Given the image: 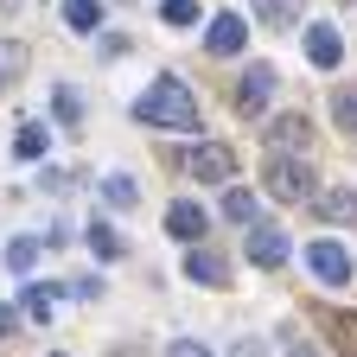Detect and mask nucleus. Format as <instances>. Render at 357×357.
Returning a JSON list of instances; mask_svg holds the SVG:
<instances>
[{
    "instance_id": "nucleus-10",
    "label": "nucleus",
    "mask_w": 357,
    "mask_h": 357,
    "mask_svg": "<svg viewBox=\"0 0 357 357\" xmlns=\"http://www.w3.org/2000/svg\"><path fill=\"white\" fill-rule=\"evenodd\" d=\"M306 58L319 64V70H338V58H344V38H338L332 26H306Z\"/></svg>"
},
{
    "instance_id": "nucleus-28",
    "label": "nucleus",
    "mask_w": 357,
    "mask_h": 357,
    "mask_svg": "<svg viewBox=\"0 0 357 357\" xmlns=\"http://www.w3.org/2000/svg\"><path fill=\"white\" fill-rule=\"evenodd\" d=\"M236 357H261V338H243V344H236Z\"/></svg>"
},
{
    "instance_id": "nucleus-3",
    "label": "nucleus",
    "mask_w": 357,
    "mask_h": 357,
    "mask_svg": "<svg viewBox=\"0 0 357 357\" xmlns=\"http://www.w3.org/2000/svg\"><path fill=\"white\" fill-rule=\"evenodd\" d=\"M306 268L319 275L326 287H344L351 275H357V255L344 249V243H332V236H319V243H306Z\"/></svg>"
},
{
    "instance_id": "nucleus-26",
    "label": "nucleus",
    "mask_w": 357,
    "mask_h": 357,
    "mask_svg": "<svg viewBox=\"0 0 357 357\" xmlns=\"http://www.w3.org/2000/svg\"><path fill=\"white\" fill-rule=\"evenodd\" d=\"M45 192H77V172H45Z\"/></svg>"
},
{
    "instance_id": "nucleus-4",
    "label": "nucleus",
    "mask_w": 357,
    "mask_h": 357,
    "mask_svg": "<svg viewBox=\"0 0 357 357\" xmlns=\"http://www.w3.org/2000/svg\"><path fill=\"white\" fill-rule=\"evenodd\" d=\"M192 178H198V185H230V178H236V153L223 141H204L192 153Z\"/></svg>"
},
{
    "instance_id": "nucleus-7",
    "label": "nucleus",
    "mask_w": 357,
    "mask_h": 357,
    "mask_svg": "<svg viewBox=\"0 0 357 357\" xmlns=\"http://www.w3.org/2000/svg\"><path fill=\"white\" fill-rule=\"evenodd\" d=\"M243 255H249L255 268H281V261H287V236L275 230V223H255L249 243H243Z\"/></svg>"
},
{
    "instance_id": "nucleus-11",
    "label": "nucleus",
    "mask_w": 357,
    "mask_h": 357,
    "mask_svg": "<svg viewBox=\"0 0 357 357\" xmlns=\"http://www.w3.org/2000/svg\"><path fill=\"white\" fill-rule=\"evenodd\" d=\"M166 230H172L178 243H204V230H211V217H204L198 204H172V211H166Z\"/></svg>"
},
{
    "instance_id": "nucleus-2",
    "label": "nucleus",
    "mask_w": 357,
    "mask_h": 357,
    "mask_svg": "<svg viewBox=\"0 0 357 357\" xmlns=\"http://www.w3.org/2000/svg\"><path fill=\"white\" fill-rule=\"evenodd\" d=\"M268 192H275L281 204H312V192H319V178H312V166L306 160H294V153H268Z\"/></svg>"
},
{
    "instance_id": "nucleus-8",
    "label": "nucleus",
    "mask_w": 357,
    "mask_h": 357,
    "mask_svg": "<svg viewBox=\"0 0 357 357\" xmlns=\"http://www.w3.org/2000/svg\"><path fill=\"white\" fill-rule=\"evenodd\" d=\"M243 38H249V26H243L236 13H217L211 32H204V52H211V58H236V52H243Z\"/></svg>"
},
{
    "instance_id": "nucleus-13",
    "label": "nucleus",
    "mask_w": 357,
    "mask_h": 357,
    "mask_svg": "<svg viewBox=\"0 0 357 357\" xmlns=\"http://www.w3.org/2000/svg\"><path fill=\"white\" fill-rule=\"evenodd\" d=\"M326 332H332V344H338L344 357H357V312H332V306H326Z\"/></svg>"
},
{
    "instance_id": "nucleus-1",
    "label": "nucleus",
    "mask_w": 357,
    "mask_h": 357,
    "mask_svg": "<svg viewBox=\"0 0 357 357\" xmlns=\"http://www.w3.org/2000/svg\"><path fill=\"white\" fill-rule=\"evenodd\" d=\"M134 115H141L147 128H198L204 121V109H198V96H192V89L185 83H178V77H160L153 89H147V96L141 102H134Z\"/></svg>"
},
{
    "instance_id": "nucleus-23",
    "label": "nucleus",
    "mask_w": 357,
    "mask_h": 357,
    "mask_svg": "<svg viewBox=\"0 0 357 357\" xmlns=\"http://www.w3.org/2000/svg\"><path fill=\"white\" fill-rule=\"evenodd\" d=\"M52 306H58V287H26V312L32 319H52Z\"/></svg>"
},
{
    "instance_id": "nucleus-12",
    "label": "nucleus",
    "mask_w": 357,
    "mask_h": 357,
    "mask_svg": "<svg viewBox=\"0 0 357 357\" xmlns=\"http://www.w3.org/2000/svg\"><path fill=\"white\" fill-rule=\"evenodd\" d=\"M319 217H326V223H351V230H357V192H351V185H338V192H326V204H319Z\"/></svg>"
},
{
    "instance_id": "nucleus-25",
    "label": "nucleus",
    "mask_w": 357,
    "mask_h": 357,
    "mask_svg": "<svg viewBox=\"0 0 357 357\" xmlns=\"http://www.w3.org/2000/svg\"><path fill=\"white\" fill-rule=\"evenodd\" d=\"M166 26H198V0H166Z\"/></svg>"
},
{
    "instance_id": "nucleus-24",
    "label": "nucleus",
    "mask_w": 357,
    "mask_h": 357,
    "mask_svg": "<svg viewBox=\"0 0 357 357\" xmlns=\"http://www.w3.org/2000/svg\"><path fill=\"white\" fill-rule=\"evenodd\" d=\"M26 70V45H0V83H13Z\"/></svg>"
},
{
    "instance_id": "nucleus-17",
    "label": "nucleus",
    "mask_w": 357,
    "mask_h": 357,
    "mask_svg": "<svg viewBox=\"0 0 357 357\" xmlns=\"http://www.w3.org/2000/svg\"><path fill=\"white\" fill-rule=\"evenodd\" d=\"M32 261H38V236H13L7 243V268L13 275H32Z\"/></svg>"
},
{
    "instance_id": "nucleus-15",
    "label": "nucleus",
    "mask_w": 357,
    "mask_h": 357,
    "mask_svg": "<svg viewBox=\"0 0 357 357\" xmlns=\"http://www.w3.org/2000/svg\"><path fill=\"white\" fill-rule=\"evenodd\" d=\"M64 20H70V32H96L102 26V0H64Z\"/></svg>"
},
{
    "instance_id": "nucleus-31",
    "label": "nucleus",
    "mask_w": 357,
    "mask_h": 357,
    "mask_svg": "<svg viewBox=\"0 0 357 357\" xmlns=\"http://www.w3.org/2000/svg\"><path fill=\"white\" fill-rule=\"evenodd\" d=\"M344 7H351V0H344Z\"/></svg>"
},
{
    "instance_id": "nucleus-6",
    "label": "nucleus",
    "mask_w": 357,
    "mask_h": 357,
    "mask_svg": "<svg viewBox=\"0 0 357 357\" xmlns=\"http://www.w3.org/2000/svg\"><path fill=\"white\" fill-rule=\"evenodd\" d=\"M306 153L312 147V121L306 115H275V121H268V153Z\"/></svg>"
},
{
    "instance_id": "nucleus-14",
    "label": "nucleus",
    "mask_w": 357,
    "mask_h": 357,
    "mask_svg": "<svg viewBox=\"0 0 357 357\" xmlns=\"http://www.w3.org/2000/svg\"><path fill=\"white\" fill-rule=\"evenodd\" d=\"M249 13H255L261 26H294V20H300V0H249Z\"/></svg>"
},
{
    "instance_id": "nucleus-22",
    "label": "nucleus",
    "mask_w": 357,
    "mask_h": 357,
    "mask_svg": "<svg viewBox=\"0 0 357 357\" xmlns=\"http://www.w3.org/2000/svg\"><path fill=\"white\" fill-rule=\"evenodd\" d=\"M102 198H109L115 211H128V204H141V192H134V178H102Z\"/></svg>"
},
{
    "instance_id": "nucleus-27",
    "label": "nucleus",
    "mask_w": 357,
    "mask_h": 357,
    "mask_svg": "<svg viewBox=\"0 0 357 357\" xmlns=\"http://www.w3.org/2000/svg\"><path fill=\"white\" fill-rule=\"evenodd\" d=\"M166 357H211V351H204V344H192V338H178V344H172Z\"/></svg>"
},
{
    "instance_id": "nucleus-16",
    "label": "nucleus",
    "mask_w": 357,
    "mask_h": 357,
    "mask_svg": "<svg viewBox=\"0 0 357 357\" xmlns=\"http://www.w3.org/2000/svg\"><path fill=\"white\" fill-rule=\"evenodd\" d=\"M13 153H20V160H45V153H52V141H45L38 121H26V128L13 134Z\"/></svg>"
},
{
    "instance_id": "nucleus-18",
    "label": "nucleus",
    "mask_w": 357,
    "mask_h": 357,
    "mask_svg": "<svg viewBox=\"0 0 357 357\" xmlns=\"http://www.w3.org/2000/svg\"><path fill=\"white\" fill-rule=\"evenodd\" d=\"M52 109H58V121H64V128H77V121H83V102H77V89H70V83H58V89H52Z\"/></svg>"
},
{
    "instance_id": "nucleus-19",
    "label": "nucleus",
    "mask_w": 357,
    "mask_h": 357,
    "mask_svg": "<svg viewBox=\"0 0 357 357\" xmlns=\"http://www.w3.org/2000/svg\"><path fill=\"white\" fill-rule=\"evenodd\" d=\"M223 217H230V223H249V217H255V192L230 185V192H223Z\"/></svg>"
},
{
    "instance_id": "nucleus-21",
    "label": "nucleus",
    "mask_w": 357,
    "mask_h": 357,
    "mask_svg": "<svg viewBox=\"0 0 357 357\" xmlns=\"http://www.w3.org/2000/svg\"><path fill=\"white\" fill-rule=\"evenodd\" d=\"M89 249H96L102 261H115V255H121V236L109 230V223H89Z\"/></svg>"
},
{
    "instance_id": "nucleus-20",
    "label": "nucleus",
    "mask_w": 357,
    "mask_h": 357,
    "mask_svg": "<svg viewBox=\"0 0 357 357\" xmlns=\"http://www.w3.org/2000/svg\"><path fill=\"white\" fill-rule=\"evenodd\" d=\"M332 121L344 134H357V89H338V96H332Z\"/></svg>"
},
{
    "instance_id": "nucleus-9",
    "label": "nucleus",
    "mask_w": 357,
    "mask_h": 357,
    "mask_svg": "<svg viewBox=\"0 0 357 357\" xmlns=\"http://www.w3.org/2000/svg\"><path fill=\"white\" fill-rule=\"evenodd\" d=\"M185 275H192L198 287H230V261H223V255H211L204 243H192V255H185Z\"/></svg>"
},
{
    "instance_id": "nucleus-5",
    "label": "nucleus",
    "mask_w": 357,
    "mask_h": 357,
    "mask_svg": "<svg viewBox=\"0 0 357 357\" xmlns=\"http://www.w3.org/2000/svg\"><path fill=\"white\" fill-rule=\"evenodd\" d=\"M268 96H275V70H268V64H249V77L236 83V109H243V121L268 115Z\"/></svg>"
},
{
    "instance_id": "nucleus-29",
    "label": "nucleus",
    "mask_w": 357,
    "mask_h": 357,
    "mask_svg": "<svg viewBox=\"0 0 357 357\" xmlns=\"http://www.w3.org/2000/svg\"><path fill=\"white\" fill-rule=\"evenodd\" d=\"M13 332V306H0V338H7Z\"/></svg>"
},
{
    "instance_id": "nucleus-30",
    "label": "nucleus",
    "mask_w": 357,
    "mask_h": 357,
    "mask_svg": "<svg viewBox=\"0 0 357 357\" xmlns=\"http://www.w3.org/2000/svg\"><path fill=\"white\" fill-rule=\"evenodd\" d=\"M294 357H319V351H306V344H300V351H294Z\"/></svg>"
}]
</instances>
